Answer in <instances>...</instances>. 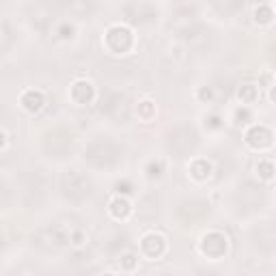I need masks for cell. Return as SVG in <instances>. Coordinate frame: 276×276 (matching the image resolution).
Instances as JSON below:
<instances>
[{
  "label": "cell",
  "instance_id": "cell-1",
  "mask_svg": "<svg viewBox=\"0 0 276 276\" xmlns=\"http://www.w3.org/2000/svg\"><path fill=\"white\" fill-rule=\"evenodd\" d=\"M132 41H134V37L125 26H113L108 31V35H106V45L113 52H117V54H123V52L130 50Z\"/></svg>",
  "mask_w": 276,
  "mask_h": 276
},
{
  "label": "cell",
  "instance_id": "cell-2",
  "mask_svg": "<svg viewBox=\"0 0 276 276\" xmlns=\"http://www.w3.org/2000/svg\"><path fill=\"white\" fill-rule=\"evenodd\" d=\"M201 250H203V255L211 257V259H218V257H222L227 252V237L218 231H211L203 237Z\"/></svg>",
  "mask_w": 276,
  "mask_h": 276
},
{
  "label": "cell",
  "instance_id": "cell-3",
  "mask_svg": "<svg viewBox=\"0 0 276 276\" xmlns=\"http://www.w3.org/2000/svg\"><path fill=\"white\" fill-rule=\"evenodd\" d=\"M140 248L147 257H151V259H158V257L164 252L166 248V244H164V237L158 236V233H147L143 237V242H140Z\"/></svg>",
  "mask_w": 276,
  "mask_h": 276
},
{
  "label": "cell",
  "instance_id": "cell-4",
  "mask_svg": "<svg viewBox=\"0 0 276 276\" xmlns=\"http://www.w3.org/2000/svg\"><path fill=\"white\" fill-rule=\"evenodd\" d=\"M246 143H248L250 147H255V149H263V147H268L270 143H272V134H270L268 127L255 125L246 132Z\"/></svg>",
  "mask_w": 276,
  "mask_h": 276
},
{
  "label": "cell",
  "instance_id": "cell-5",
  "mask_svg": "<svg viewBox=\"0 0 276 276\" xmlns=\"http://www.w3.org/2000/svg\"><path fill=\"white\" fill-rule=\"evenodd\" d=\"M93 86H91V82H86V80H78V82H74V86H72V99L76 104H89L91 99H93Z\"/></svg>",
  "mask_w": 276,
  "mask_h": 276
},
{
  "label": "cell",
  "instance_id": "cell-6",
  "mask_svg": "<svg viewBox=\"0 0 276 276\" xmlns=\"http://www.w3.org/2000/svg\"><path fill=\"white\" fill-rule=\"evenodd\" d=\"M20 104L24 106V108L28 110V113H39L41 108H43V95H41L39 91H33V89H28L22 93V97H20Z\"/></svg>",
  "mask_w": 276,
  "mask_h": 276
},
{
  "label": "cell",
  "instance_id": "cell-7",
  "mask_svg": "<svg viewBox=\"0 0 276 276\" xmlns=\"http://www.w3.org/2000/svg\"><path fill=\"white\" fill-rule=\"evenodd\" d=\"M108 209H110V214H113L117 220L127 218V216L132 214V205L127 203V198H123V197L113 198V201H110V205H108Z\"/></svg>",
  "mask_w": 276,
  "mask_h": 276
},
{
  "label": "cell",
  "instance_id": "cell-8",
  "mask_svg": "<svg viewBox=\"0 0 276 276\" xmlns=\"http://www.w3.org/2000/svg\"><path fill=\"white\" fill-rule=\"evenodd\" d=\"M190 173H192V177H197V179H207L211 173V164L205 160H197V162H192Z\"/></svg>",
  "mask_w": 276,
  "mask_h": 276
},
{
  "label": "cell",
  "instance_id": "cell-9",
  "mask_svg": "<svg viewBox=\"0 0 276 276\" xmlns=\"http://www.w3.org/2000/svg\"><path fill=\"white\" fill-rule=\"evenodd\" d=\"M257 173H259V177H261V179L270 181V179L274 177L276 168H274V164H272V162H268V160H261L259 164H257Z\"/></svg>",
  "mask_w": 276,
  "mask_h": 276
},
{
  "label": "cell",
  "instance_id": "cell-10",
  "mask_svg": "<svg viewBox=\"0 0 276 276\" xmlns=\"http://www.w3.org/2000/svg\"><path fill=\"white\" fill-rule=\"evenodd\" d=\"M272 17H274V11L270 7H266V4H261V7L255 9V20L259 22V24H270Z\"/></svg>",
  "mask_w": 276,
  "mask_h": 276
},
{
  "label": "cell",
  "instance_id": "cell-11",
  "mask_svg": "<svg viewBox=\"0 0 276 276\" xmlns=\"http://www.w3.org/2000/svg\"><path fill=\"white\" fill-rule=\"evenodd\" d=\"M255 97H257V89L252 84H244L242 89H239V99H242L244 104H250Z\"/></svg>",
  "mask_w": 276,
  "mask_h": 276
},
{
  "label": "cell",
  "instance_id": "cell-12",
  "mask_svg": "<svg viewBox=\"0 0 276 276\" xmlns=\"http://www.w3.org/2000/svg\"><path fill=\"white\" fill-rule=\"evenodd\" d=\"M121 268L123 270H134L136 268V257L134 255H123L121 257Z\"/></svg>",
  "mask_w": 276,
  "mask_h": 276
},
{
  "label": "cell",
  "instance_id": "cell-13",
  "mask_svg": "<svg viewBox=\"0 0 276 276\" xmlns=\"http://www.w3.org/2000/svg\"><path fill=\"white\" fill-rule=\"evenodd\" d=\"M138 113L143 115V117H149V113H151V102H143L138 106Z\"/></svg>",
  "mask_w": 276,
  "mask_h": 276
},
{
  "label": "cell",
  "instance_id": "cell-14",
  "mask_svg": "<svg viewBox=\"0 0 276 276\" xmlns=\"http://www.w3.org/2000/svg\"><path fill=\"white\" fill-rule=\"evenodd\" d=\"M160 171H162L160 162H158V164H151V166H149V177H160Z\"/></svg>",
  "mask_w": 276,
  "mask_h": 276
},
{
  "label": "cell",
  "instance_id": "cell-15",
  "mask_svg": "<svg viewBox=\"0 0 276 276\" xmlns=\"http://www.w3.org/2000/svg\"><path fill=\"white\" fill-rule=\"evenodd\" d=\"M82 239H84V233H82V231H76L74 236H72V244H74V246H80Z\"/></svg>",
  "mask_w": 276,
  "mask_h": 276
},
{
  "label": "cell",
  "instance_id": "cell-16",
  "mask_svg": "<svg viewBox=\"0 0 276 276\" xmlns=\"http://www.w3.org/2000/svg\"><path fill=\"white\" fill-rule=\"evenodd\" d=\"M58 33H61V37H65V39H67V37H72L74 28H72V26H63V28H61V31H58Z\"/></svg>",
  "mask_w": 276,
  "mask_h": 276
},
{
  "label": "cell",
  "instance_id": "cell-17",
  "mask_svg": "<svg viewBox=\"0 0 276 276\" xmlns=\"http://www.w3.org/2000/svg\"><path fill=\"white\" fill-rule=\"evenodd\" d=\"M117 190L123 192V195H127V192H132L130 190V184H117Z\"/></svg>",
  "mask_w": 276,
  "mask_h": 276
},
{
  "label": "cell",
  "instance_id": "cell-18",
  "mask_svg": "<svg viewBox=\"0 0 276 276\" xmlns=\"http://www.w3.org/2000/svg\"><path fill=\"white\" fill-rule=\"evenodd\" d=\"M198 97H201V99H211V91L209 89H203L201 93H198Z\"/></svg>",
  "mask_w": 276,
  "mask_h": 276
},
{
  "label": "cell",
  "instance_id": "cell-19",
  "mask_svg": "<svg viewBox=\"0 0 276 276\" xmlns=\"http://www.w3.org/2000/svg\"><path fill=\"white\" fill-rule=\"evenodd\" d=\"M270 97H272V102H276V86H274L272 91H270Z\"/></svg>",
  "mask_w": 276,
  "mask_h": 276
}]
</instances>
